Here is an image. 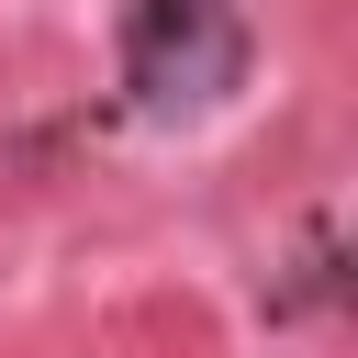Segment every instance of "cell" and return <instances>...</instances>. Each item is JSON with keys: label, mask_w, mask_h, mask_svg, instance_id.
<instances>
[{"label": "cell", "mask_w": 358, "mask_h": 358, "mask_svg": "<svg viewBox=\"0 0 358 358\" xmlns=\"http://www.w3.org/2000/svg\"><path fill=\"white\" fill-rule=\"evenodd\" d=\"M246 78V11L235 0H134L123 11V90L145 112H213Z\"/></svg>", "instance_id": "6da1fadb"}]
</instances>
